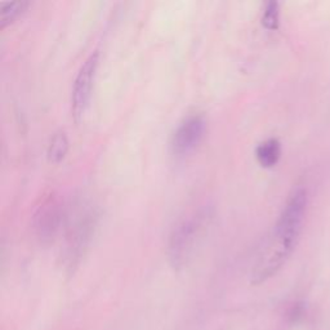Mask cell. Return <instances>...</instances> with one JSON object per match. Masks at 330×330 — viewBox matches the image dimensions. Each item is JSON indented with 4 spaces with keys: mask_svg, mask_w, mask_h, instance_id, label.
I'll return each instance as SVG.
<instances>
[{
    "mask_svg": "<svg viewBox=\"0 0 330 330\" xmlns=\"http://www.w3.org/2000/svg\"><path fill=\"white\" fill-rule=\"evenodd\" d=\"M281 156V143L276 138L260 142L255 149V158L263 168H272L277 164Z\"/></svg>",
    "mask_w": 330,
    "mask_h": 330,
    "instance_id": "obj_7",
    "label": "cell"
},
{
    "mask_svg": "<svg viewBox=\"0 0 330 330\" xmlns=\"http://www.w3.org/2000/svg\"><path fill=\"white\" fill-rule=\"evenodd\" d=\"M67 151H69V138L66 136V132L62 129L57 130L56 133H53L48 143V160L53 164H58L65 159Z\"/></svg>",
    "mask_w": 330,
    "mask_h": 330,
    "instance_id": "obj_8",
    "label": "cell"
},
{
    "mask_svg": "<svg viewBox=\"0 0 330 330\" xmlns=\"http://www.w3.org/2000/svg\"><path fill=\"white\" fill-rule=\"evenodd\" d=\"M29 1L14 0V1H0V29H4L12 23L17 17L27 8Z\"/></svg>",
    "mask_w": 330,
    "mask_h": 330,
    "instance_id": "obj_9",
    "label": "cell"
},
{
    "mask_svg": "<svg viewBox=\"0 0 330 330\" xmlns=\"http://www.w3.org/2000/svg\"><path fill=\"white\" fill-rule=\"evenodd\" d=\"M208 213L199 210L183 217L171 230L168 242V255L171 264L179 267L187 260L206 225Z\"/></svg>",
    "mask_w": 330,
    "mask_h": 330,
    "instance_id": "obj_2",
    "label": "cell"
},
{
    "mask_svg": "<svg viewBox=\"0 0 330 330\" xmlns=\"http://www.w3.org/2000/svg\"><path fill=\"white\" fill-rule=\"evenodd\" d=\"M98 51H93L82 62L74 79L73 94H71V110L75 121H79L88 107L92 95V86L94 82L95 71L98 67Z\"/></svg>",
    "mask_w": 330,
    "mask_h": 330,
    "instance_id": "obj_4",
    "label": "cell"
},
{
    "mask_svg": "<svg viewBox=\"0 0 330 330\" xmlns=\"http://www.w3.org/2000/svg\"><path fill=\"white\" fill-rule=\"evenodd\" d=\"M205 127V118L201 114H194L184 118L178 124L171 136V153L175 156H184L192 153L203 140Z\"/></svg>",
    "mask_w": 330,
    "mask_h": 330,
    "instance_id": "obj_6",
    "label": "cell"
},
{
    "mask_svg": "<svg viewBox=\"0 0 330 330\" xmlns=\"http://www.w3.org/2000/svg\"><path fill=\"white\" fill-rule=\"evenodd\" d=\"M64 217V208L58 194L53 190H47L39 196L32 212V229L39 242L49 244L60 230Z\"/></svg>",
    "mask_w": 330,
    "mask_h": 330,
    "instance_id": "obj_3",
    "label": "cell"
},
{
    "mask_svg": "<svg viewBox=\"0 0 330 330\" xmlns=\"http://www.w3.org/2000/svg\"><path fill=\"white\" fill-rule=\"evenodd\" d=\"M97 225V214L93 209L82 210L74 217L66 235V253L70 260H75L84 253L90 243Z\"/></svg>",
    "mask_w": 330,
    "mask_h": 330,
    "instance_id": "obj_5",
    "label": "cell"
},
{
    "mask_svg": "<svg viewBox=\"0 0 330 330\" xmlns=\"http://www.w3.org/2000/svg\"><path fill=\"white\" fill-rule=\"evenodd\" d=\"M307 191L305 188L298 187L292 191L284 209L277 218L267 247L275 249V251L283 254L284 257H290L301 234L307 209Z\"/></svg>",
    "mask_w": 330,
    "mask_h": 330,
    "instance_id": "obj_1",
    "label": "cell"
},
{
    "mask_svg": "<svg viewBox=\"0 0 330 330\" xmlns=\"http://www.w3.org/2000/svg\"><path fill=\"white\" fill-rule=\"evenodd\" d=\"M279 4L276 1H270L267 3L264 8L263 16H262V25L267 30H277L279 29L280 17H279Z\"/></svg>",
    "mask_w": 330,
    "mask_h": 330,
    "instance_id": "obj_10",
    "label": "cell"
}]
</instances>
